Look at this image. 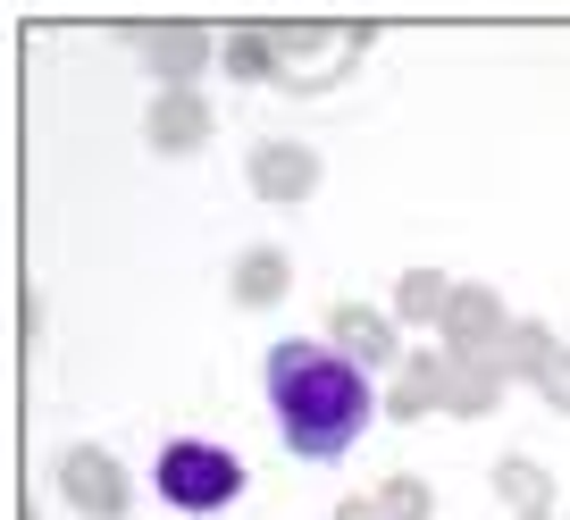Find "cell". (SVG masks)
Masks as SVG:
<instances>
[{"mask_svg": "<svg viewBox=\"0 0 570 520\" xmlns=\"http://www.w3.org/2000/svg\"><path fill=\"white\" fill-rule=\"evenodd\" d=\"M268 412L303 462H336L370 429V377L336 344H277L268 353Z\"/></svg>", "mask_w": 570, "mask_h": 520, "instance_id": "6da1fadb", "label": "cell"}, {"mask_svg": "<svg viewBox=\"0 0 570 520\" xmlns=\"http://www.w3.org/2000/svg\"><path fill=\"white\" fill-rule=\"evenodd\" d=\"M160 496L177 503V512H227V503L244 496V462H235L227 445L177 436V445L160 453Z\"/></svg>", "mask_w": 570, "mask_h": 520, "instance_id": "7a4b0ae2", "label": "cell"}]
</instances>
